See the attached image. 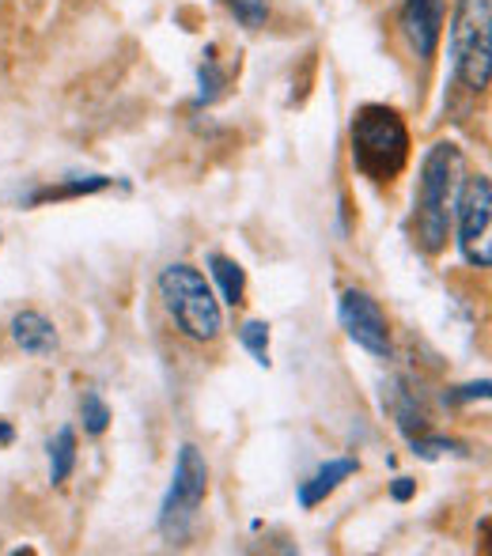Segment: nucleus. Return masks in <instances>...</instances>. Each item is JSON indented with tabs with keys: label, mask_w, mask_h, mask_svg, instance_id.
<instances>
[{
	"label": "nucleus",
	"mask_w": 492,
	"mask_h": 556,
	"mask_svg": "<svg viewBox=\"0 0 492 556\" xmlns=\"http://www.w3.org/2000/svg\"><path fill=\"white\" fill-rule=\"evenodd\" d=\"M463 175V152L455 144H436L420 167V198H417V239L428 254L443 250L451 227V201L455 182Z\"/></svg>",
	"instance_id": "nucleus-1"
},
{
	"label": "nucleus",
	"mask_w": 492,
	"mask_h": 556,
	"mask_svg": "<svg viewBox=\"0 0 492 556\" xmlns=\"http://www.w3.org/2000/svg\"><path fill=\"white\" fill-rule=\"evenodd\" d=\"M353 160L371 182H394L409 160V132L387 106H364L353 122Z\"/></svg>",
	"instance_id": "nucleus-2"
},
{
	"label": "nucleus",
	"mask_w": 492,
	"mask_h": 556,
	"mask_svg": "<svg viewBox=\"0 0 492 556\" xmlns=\"http://www.w3.org/2000/svg\"><path fill=\"white\" fill-rule=\"evenodd\" d=\"M160 295L167 315L190 341H213L220 333V303L193 265H167L160 273Z\"/></svg>",
	"instance_id": "nucleus-3"
},
{
	"label": "nucleus",
	"mask_w": 492,
	"mask_h": 556,
	"mask_svg": "<svg viewBox=\"0 0 492 556\" xmlns=\"http://www.w3.org/2000/svg\"><path fill=\"white\" fill-rule=\"evenodd\" d=\"M455 73L470 91H485L492 76V4L489 0H458L451 27Z\"/></svg>",
	"instance_id": "nucleus-4"
},
{
	"label": "nucleus",
	"mask_w": 492,
	"mask_h": 556,
	"mask_svg": "<svg viewBox=\"0 0 492 556\" xmlns=\"http://www.w3.org/2000/svg\"><path fill=\"white\" fill-rule=\"evenodd\" d=\"M209 492V466L201 458L198 446H182L178 454V466H175V481H171V492L163 500V511H160V527L171 542H182L190 534V522L198 515L201 500Z\"/></svg>",
	"instance_id": "nucleus-5"
},
{
	"label": "nucleus",
	"mask_w": 492,
	"mask_h": 556,
	"mask_svg": "<svg viewBox=\"0 0 492 556\" xmlns=\"http://www.w3.org/2000/svg\"><path fill=\"white\" fill-rule=\"evenodd\" d=\"M458 242L481 269L492 265V186L485 175L470 178L458 198Z\"/></svg>",
	"instance_id": "nucleus-6"
},
{
	"label": "nucleus",
	"mask_w": 492,
	"mask_h": 556,
	"mask_svg": "<svg viewBox=\"0 0 492 556\" xmlns=\"http://www.w3.org/2000/svg\"><path fill=\"white\" fill-rule=\"evenodd\" d=\"M341 326L353 337L361 349H368L371 356H387L390 352V326L382 307L371 300L368 292H345L341 295Z\"/></svg>",
	"instance_id": "nucleus-7"
},
{
	"label": "nucleus",
	"mask_w": 492,
	"mask_h": 556,
	"mask_svg": "<svg viewBox=\"0 0 492 556\" xmlns=\"http://www.w3.org/2000/svg\"><path fill=\"white\" fill-rule=\"evenodd\" d=\"M443 8L447 0H405L402 8V30L417 58H432L443 35Z\"/></svg>",
	"instance_id": "nucleus-8"
},
{
	"label": "nucleus",
	"mask_w": 492,
	"mask_h": 556,
	"mask_svg": "<svg viewBox=\"0 0 492 556\" xmlns=\"http://www.w3.org/2000/svg\"><path fill=\"white\" fill-rule=\"evenodd\" d=\"M12 341L23 352H35V356H50L58 349V330H53L50 318H42L38 311H23L12 318Z\"/></svg>",
	"instance_id": "nucleus-9"
},
{
	"label": "nucleus",
	"mask_w": 492,
	"mask_h": 556,
	"mask_svg": "<svg viewBox=\"0 0 492 556\" xmlns=\"http://www.w3.org/2000/svg\"><path fill=\"white\" fill-rule=\"evenodd\" d=\"M356 469H361V466H356L353 458H333V462H326V466L318 469V473L311 477V481L300 489V504L303 507H318L326 496H330L333 489H338L341 481H349V477H353Z\"/></svg>",
	"instance_id": "nucleus-10"
},
{
	"label": "nucleus",
	"mask_w": 492,
	"mask_h": 556,
	"mask_svg": "<svg viewBox=\"0 0 492 556\" xmlns=\"http://www.w3.org/2000/svg\"><path fill=\"white\" fill-rule=\"evenodd\" d=\"M73 466H76V435L68 432V428H61V432L50 440V481L53 484L68 481Z\"/></svg>",
	"instance_id": "nucleus-11"
},
{
	"label": "nucleus",
	"mask_w": 492,
	"mask_h": 556,
	"mask_svg": "<svg viewBox=\"0 0 492 556\" xmlns=\"http://www.w3.org/2000/svg\"><path fill=\"white\" fill-rule=\"evenodd\" d=\"M213 273H216V280H220L224 300H228L231 307H239V303H243V295H247L243 269H239V265L231 262V257H213Z\"/></svg>",
	"instance_id": "nucleus-12"
},
{
	"label": "nucleus",
	"mask_w": 492,
	"mask_h": 556,
	"mask_svg": "<svg viewBox=\"0 0 492 556\" xmlns=\"http://www.w3.org/2000/svg\"><path fill=\"white\" fill-rule=\"evenodd\" d=\"M80 417H84V428H88L91 435L106 432V425H111V409H106V402L96 394V390H91V394H84V402H80Z\"/></svg>",
	"instance_id": "nucleus-13"
},
{
	"label": "nucleus",
	"mask_w": 492,
	"mask_h": 556,
	"mask_svg": "<svg viewBox=\"0 0 492 556\" xmlns=\"http://www.w3.org/2000/svg\"><path fill=\"white\" fill-rule=\"evenodd\" d=\"M224 84H228V76H224L220 65H216L213 53H209L205 65H201V103H213V99L224 91Z\"/></svg>",
	"instance_id": "nucleus-14"
},
{
	"label": "nucleus",
	"mask_w": 492,
	"mask_h": 556,
	"mask_svg": "<svg viewBox=\"0 0 492 556\" xmlns=\"http://www.w3.org/2000/svg\"><path fill=\"white\" fill-rule=\"evenodd\" d=\"M243 344H247L250 352H254L257 364L269 367V326H262V323H247V326H243Z\"/></svg>",
	"instance_id": "nucleus-15"
},
{
	"label": "nucleus",
	"mask_w": 492,
	"mask_h": 556,
	"mask_svg": "<svg viewBox=\"0 0 492 556\" xmlns=\"http://www.w3.org/2000/svg\"><path fill=\"white\" fill-rule=\"evenodd\" d=\"M228 8L236 12V20L243 23V27H262L265 15H269L265 0H228Z\"/></svg>",
	"instance_id": "nucleus-16"
},
{
	"label": "nucleus",
	"mask_w": 492,
	"mask_h": 556,
	"mask_svg": "<svg viewBox=\"0 0 492 556\" xmlns=\"http://www.w3.org/2000/svg\"><path fill=\"white\" fill-rule=\"evenodd\" d=\"M106 186V178H84V182H73V186H65V190H46V193H38V201H46V198H65V193H96V190H103Z\"/></svg>",
	"instance_id": "nucleus-17"
},
{
	"label": "nucleus",
	"mask_w": 492,
	"mask_h": 556,
	"mask_svg": "<svg viewBox=\"0 0 492 556\" xmlns=\"http://www.w3.org/2000/svg\"><path fill=\"white\" fill-rule=\"evenodd\" d=\"M474 397H489V382H478V387H463L458 394H451V402H474Z\"/></svg>",
	"instance_id": "nucleus-18"
},
{
	"label": "nucleus",
	"mask_w": 492,
	"mask_h": 556,
	"mask_svg": "<svg viewBox=\"0 0 492 556\" xmlns=\"http://www.w3.org/2000/svg\"><path fill=\"white\" fill-rule=\"evenodd\" d=\"M413 496V481L409 477H398L394 481V500H409Z\"/></svg>",
	"instance_id": "nucleus-19"
},
{
	"label": "nucleus",
	"mask_w": 492,
	"mask_h": 556,
	"mask_svg": "<svg viewBox=\"0 0 492 556\" xmlns=\"http://www.w3.org/2000/svg\"><path fill=\"white\" fill-rule=\"evenodd\" d=\"M0 443H12V428H8L4 420H0Z\"/></svg>",
	"instance_id": "nucleus-20"
}]
</instances>
